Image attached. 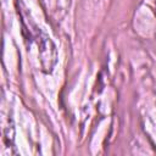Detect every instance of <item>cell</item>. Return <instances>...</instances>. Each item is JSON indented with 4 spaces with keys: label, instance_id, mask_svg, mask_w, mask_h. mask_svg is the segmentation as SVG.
<instances>
[{
    "label": "cell",
    "instance_id": "6da1fadb",
    "mask_svg": "<svg viewBox=\"0 0 156 156\" xmlns=\"http://www.w3.org/2000/svg\"><path fill=\"white\" fill-rule=\"evenodd\" d=\"M23 30H28L29 37L28 39H33L37 45H38V52H39V60H40V66L43 72L45 73H50L56 62H57V50L56 46L54 44V41L50 39V37L48 34H45L44 32H41L37 26L33 27V29L23 27Z\"/></svg>",
    "mask_w": 156,
    "mask_h": 156
}]
</instances>
